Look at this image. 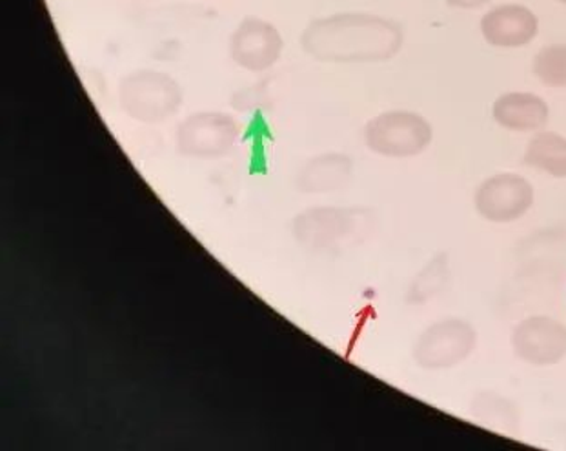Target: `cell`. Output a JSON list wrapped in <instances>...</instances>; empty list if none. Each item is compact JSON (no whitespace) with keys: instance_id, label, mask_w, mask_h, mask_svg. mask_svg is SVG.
Here are the masks:
<instances>
[{"instance_id":"14","label":"cell","mask_w":566,"mask_h":451,"mask_svg":"<svg viewBox=\"0 0 566 451\" xmlns=\"http://www.w3.org/2000/svg\"><path fill=\"white\" fill-rule=\"evenodd\" d=\"M534 73L545 86L566 87V44L543 48L534 59Z\"/></svg>"},{"instance_id":"4","label":"cell","mask_w":566,"mask_h":451,"mask_svg":"<svg viewBox=\"0 0 566 451\" xmlns=\"http://www.w3.org/2000/svg\"><path fill=\"white\" fill-rule=\"evenodd\" d=\"M478 335L461 318H444L422 332L413 359L424 369H448L461 365L474 352Z\"/></svg>"},{"instance_id":"17","label":"cell","mask_w":566,"mask_h":451,"mask_svg":"<svg viewBox=\"0 0 566 451\" xmlns=\"http://www.w3.org/2000/svg\"><path fill=\"white\" fill-rule=\"evenodd\" d=\"M557 2H562V4H566V0H557Z\"/></svg>"},{"instance_id":"6","label":"cell","mask_w":566,"mask_h":451,"mask_svg":"<svg viewBox=\"0 0 566 451\" xmlns=\"http://www.w3.org/2000/svg\"><path fill=\"white\" fill-rule=\"evenodd\" d=\"M512 348L528 365L551 366L566 357V326L556 318H525L512 332Z\"/></svg>"},{"instance_id":"10","label":"cell","mask_w":566,"mask_h":451,"mask_svg":"<svg viewBox=\"0 0 566 451\" xmlns=\"http://www.w3.org/2000/svg\"><path fill=\"white\" fill-rule=\"evenodd\" d=\"M495 123L512 132H536L548 123V104L534 93H506L494 103Z\"/></svg>"},{"instance_id":"2","label":"cell","mask_w":566,"mask_h":451,"mask_svg":"<svg viewBox=\"0 0 566 451\" xmlns=\"http://www.w3.org/2000/svg\"><path fill=\"white\" fill-rule=\"evenodd\" d=\"M120 108L140 123H160L176 115L182 104L179 84L166 73L139 70L123 78Z\"/></svg>"},{"instance_id":"16","label":"cell","mask_w":566,"mask_h":451,"mask_svg":"<svg viewBox=\"0 0 566 451\" xmlns=\"http://www.w3.org/2000/svg\"><path fill=\"white\" fill-rule=\"evenodd\" d=\"M489 0H447L448 6H452V8H464V10H475V8H481V6L486 4Z\"/></svg>"},{"instance_id":"13","label":"cell","mask_w":566,"mask_h":451,"mask_svg":"<svg viewBox=\"0 0 566 451\" xmlns=\"http://www.w3.org/2000/svg\"><path fill=\"white\" fill-rule=\"evenodd\" d=\"M310 219V224L303 226H312V235L304 237V241L332 242L345 237L354 226V217L345 210H319Z\"/></svg>"},{"instance_id":"11","label":"cell","mask_w":566,"mask_h":451,"mask_svg":"<svg viewBox=\"0 0 566 451\" xmlns=\"http://www.w3.org/2000/svg\"><path fill=\"white\" fill-rule=\"evenodd\" d=\"M525 162L552 177H566V139L554 132H541L526 146Z\"/></svg>"},{"instance_id":"3","label":"cell","mask_w":566,"mask_h":451,"mask_svg":"<svg viewBox=\"0 0 566 451\" xmlns=\"http://www.w3.org/2000/svg\"><path fill=\"white\" fill-rule=\"evenodd\" d=\"M432 126L413 112H387L366 124L368 148L385 157H413L432 143Z\"/></svg>"},{"instance_id":"8","label":"cell","mask_w":566,"mask_h":451,"mask_svg":"<svg viewBox=\"0 0 566 451\" xmlns=\"http://www.w3.org/2000/svg\"><path fill=\"white\" fill-rule=\"evenodd\" d=\"M283 46V36L277 28L259 17H247L233 31L230 53L244 70L264 72L279 61Z\"/></svg>"},{"instance_id":"7","label":"cell","mask_w":566,"mask_h":451,"mask_svg":"<svg viewBox=\"0 0 566 451\" xmlns=\"http://www.w3.org/2000/svg\"><path fill=\"white\" fill-rule=\"evenodd\" d=\"M238 124L227 113L202 112L186 118L177 129L182 154L193 157H219L238 139Z\"/></svg>"},{"instance_id":"12","label":"cell","mask_w":566,"mask_h":451,"mask_svg":"<svg viewBox=\"0 0 566 451\" xmlns=\"http://www.w3.org/2000/svg\"><path fill=\"white\" fill-rule=\"evenodd\" d=\"M350 171L352 162L345 155H325L304 169L298 185L306 191L335 190L345 185Z\"/></svg>"},{"instance_id":"1","label":"cell","mask_w":566,"mask_h":451,"mask_svg":"<svg viewBox=\"0 0 566 451\" xmlns=\"http://www.w3.org/2000/svg\"><path fill=\"white\" fill-rule=\"evenodd\" d=\"M301 42L304 52L317 61H388L401 50L402 28L385 17L339 13L310 22Z\"/></svg>"},{"instance_id":"15","label":"cell","mask_w":566,"mask_h":451,"mask_svg":"<svg viewBox=\"0 0 566 451\" xmlns=\"http://www.w3.org/2000/svg\"><path fill=\"white\" fill-rule=\"evenodd\" d=\"M448 281V262L447 255H438L428 264L419 277L413 281L412 290H410V303H427L433 295H438Z\"/></svg>"},{"instance_id":"9","label":"cell","mask_w":566,"mask_h":451,"mask_svg":"<svg viewBox=\"0 0 566 451\" xmlns=\"http://www.w3.org/2000/svg\"><path fill=\"white\" fill-rule=\"evenodd\" d=\"M539 21L526 6L503 4L481 21L484 41L495 48H523L536 39Z\"/></svg>"},{"instance_id":"5","label":"cell","mask_w":566,"mask_h":451,"mask_svg":"<svg viewBox=\"0 0 566 451\" xmlns=\"http://www.w3.org/2000/svg\"><path fill=\"white\" fill-rule=\"evenodd\" d=\"M534 204V188L517 174H500L484 180L475 191L479 216L490 222H514Z\"/></svg>"}]
</instances>
